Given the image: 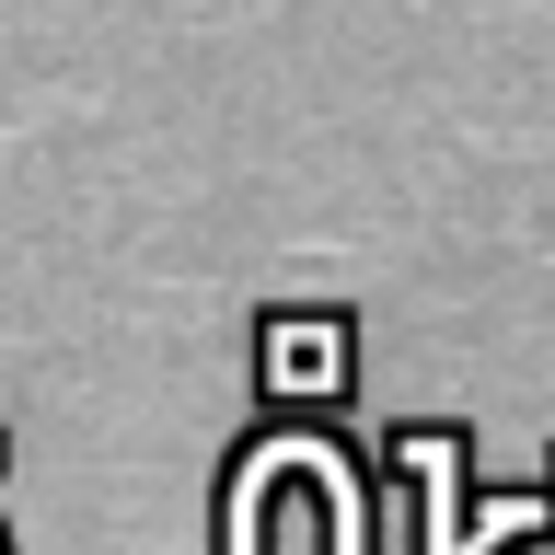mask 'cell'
<instances>
[{"mask_svg": "<svg viewBox=\"0 0 555 555\" xmlns=\"http://www.w3.org/2000/svg\"><path fill=\"white\" fill-rule=\"evenodd\" d=\"M267 382L278 393H336L347 382V324H267Z\"/></svg>", "mask_w": 555, "mask_h": 555, "instance_id": "cell-1", "label": "cell"}]
</instances>
